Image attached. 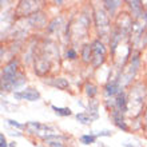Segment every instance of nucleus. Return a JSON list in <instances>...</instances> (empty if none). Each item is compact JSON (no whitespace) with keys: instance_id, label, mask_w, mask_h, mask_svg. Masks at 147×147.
Here are the masks:
<instances>
[{"instance_id":"1","label":"nucleus","mask_w":147,"mask_h":147,"mask_svg":"<svg viewBox=\"0 0 147 147\" xmlns=\"http://www.w3.org/2000/svg\"><path fill=\"white\" fill-rule=\"evenodd\" d=\"M18 67H19V60L18 59H12L3 67L1 71V90L3 91H9L11 88V83L18 76Z\"/></svg>"},{"instance_id":"2","label":"nucleus","mask_w":147,"mask_h":147,"mask_svg":"<svg viewBox=\"0 0 147 147\" xmlns=\"http://www.w3.org/2000/svg\"><path fill=\"white\" fill-rule=\"evenodd\" d=\"M138 67H139V55L134 54V56L130 60V64H128L127 68H124V71L120 72V86L128 84L132 80V78L135 76L136 71H138Z\"/></svg>"},{"instance_id":"3","label":"nucleus","mask_w":147,"mask_h":147,"mask_svg":"<svg viewBox=\"0 0 147 147\" xmlns=\"http://www.w3.org/2000/svg\"><path fill=\"white\" fill-rule=\"evenodd\" d=\"M95 24H96L98 30H99V35L100 38H107L110 34V20L109 15L105 9H98L95 11Z\"/></svg>"},{"instance_id":"4","label":"nucleus","mask_w":147,"mask_h":147,"mask_svg":"<svg viewBox=\"0 0 147 147\" xmlns=\"http://www.w3.org/2000/svg\"><path fill=\"white\" fill-rule=\"evenodd\" d=\"M91 46H92V66L98 68L106 60V47L99 39L94 40Z\"/></svg>"},{"instance_id":"5","label":"nucleus","mask_w":147,"mask_h":147,"mask_svg":"<svg viewBox=\"0 0 147 147\" xmlns=\"http://www.w3.org/2000/svg\"><path fill=\"white\" fill-rule=\"evenodd\" d=\"M26 130H27L30 134L42 136L43 139H46L47 136L51 135V134H56V132L52 131L51 127L46 126V124L39 123V122H28V123L26 124Z\"/></svg>"},{"instance_id":"6","label":"nucleus","mask_w":147,"mask_h":147,"mask_svg":"<svg viewBox=\"0 0 147 147\" xmlns=\"http://www.w3.org/2000/svg\"><path fill=\"white\" fill-rule=\"evenodd\" d=\"M13 96L18 100H28V102H35L40 99V94L39 91L34 88H26L22 90L19 92H13Z\"/></svg>"},{"instance_id":"7","label":"nucleus","mask_w":147,"mask_h":147,"mask_svg":"<svg viewBox=\"0 0 147 147\" xmlns=\"http://www.w3.org/2000/svg\"><path fill=\"white\" fill-rule=\"evenodd\" d=\"M111 118H112V120H114V123H115L120 130H123V131H128V126L126 124V122H124V112L114 109L111 111Z\"/></svg>"},{"instance_id":"8","label":"nucleus","mask_w":147,"mask_h":147,"mask_svg":"<svg viewBox=\"0 0 147 147\" xmlns=\"http://www.w3.org/2000/svg\"><path fill=\"white\" fill-rule=\"evenodd\" d=\"M115 109L122 112L127 111V99H126V94L123 92V90L115 96Z\"/></svg>"},{"instance_id":"9","label":"nucleus","mask_w":147,"mask_h":147,"mask_svg":"<svg viewBox=\"0 0 147 147\" xmlns=\"http://www.w3.org/2000/svg\"><path fill=\"white\" fill-rule=\"evenodd\" d=\"M128 5H130V8H131L132 15H134L135 19L142 18V15H143V11H142V8H143L142 1H138V0H135V1H128Z\"/></svg>"},{"instance_id":"10","label":"nucleus","mask_w":147,"mask_h":147,"mask_svg":"<svg viewBox=\"0 0 147 147\" xmlns=\"http://www.w3.org/2000/svg\"><path fill=\"white\" fill-rule=\"evenodd\" d=\"M46 83H48L50 86H54V87H58L59 90H66V88H68V82L64 79V78H52L51 80H48L47 82L46 80Z\"/></svg>"},{"instance_id":"11","label":"nucleus","mask_w":147,"mask_h":147,"mask_svg":"<svg viewBox=\"0 0 147 147\" xmlns=\"http://www.w3.org/2000/svg\"><path fill=\"white\" fill-rule=\"evenodd\" d=\"M82 59L84 63L92 62V46L90 44H84L82 47Z\"/></svg>"},{"instance_id":"12","label":"nucleus","mask_w":147,"mask_h":147,"mask_svg":"<svg viewBox=\"0 0 147 147\" xmlns=\"http://www.w3.org/2000/svg\"><path fill=\"white\" fill-rule=\"evenodd\" d=\"M24 83H26V76H24L22 72H19L18 74V76H16L15 79H13V82L11 83V88H9V91L19 88V87H22Z\"/></svg>"},{"instance_id":"13","label":"nucleus","mask_w":147,"mask_h":147,"mask_svg":"<svg viewBox=\"0 0 147 147\" xmlns=\"http://www.w3.org/2000/svg\"><path fill=\"white\" fill-rule=\"evenodd\" d=\"M75 118H76V120L82 124H91L94 120L88 112H79V114H76Z\"/></svg>"},{"instance_id":"14","label":"nucleus","mask_w":147,"mask_h":147,"mask_svg":"<svg viewBox=\"0 0 147 147\" xmlns=\"http://www.w3.org/2000/svg\"><path fill=\"white\" fill-rule=\"evenodd\" d=\"M84 91H86V95H87L88 98H94L98 94L96 86L92 84V83H90V82H87V83L84 84Z\"/></svg>"},{"instance_id":"15","label":"nucleus","mask_w":147,"mask_h":147,"mask_svg":"<svg viewBox=\"0 0 147 147\" xmlns=\"http://www.w3.org/2000/svg\"><path fill=\"white\" fill-rule=\"evenodd\" d=\"M103 4H105V7L107 8L109 15H114L115 9L120 5V1H110V0H106V1H103Z\"/></svg>"},{"instance_id":"16","label":"nucleus","mask_w":147,"mask_h":147,"mask_svg":"<svg viewBox=\"0 0 147 147\" xmlns=\"http://www.w3.org/2000/svg\"><path fill=\"white\" fill-rule=\"evenodd\" d=\"M51 109L55 111V114H58L59 116H70L72 114L70 109H67V107H56V106H51Z\"/></svg>"},{"instance_id":"17","label":"nucleus","mask_w":147,"mask_h":147,"mask_svg":"<svg viewBox=\"0 0 147 147\" xmlns=\"http://www.w3.org/2000/svg\"><path fill=\"white\" fill-rule=\"evenodd\" d=\"M96 140V135L95 134H86V135L80 136V142L83 144H92Z\"/></svg>"},{"instance_id":"18","label":"nucleus","mask_w":147,"mask_h":147,"mask_svg":"<svg viewBox=\"0 0 147 147\" xmlns=\"http://www.w3.org/2000/svg\"><path fill=\"white\" fill-rule=\"evenodd\" d=\"M5 122H7L9 126H12V127H15V128H19V130H23V128H26V124H22V123H19V122H16V120L7 119Z\"/></svg>"},{"instance_id":"19","label":"nucleus","mask_w":147,"mask_h":147,"mask_svg":"<svg viewBox=\"0 0 147 147\" xmlns=\"http://www.w3.org/2000/svg\"><path fill=\"white\" fill-rule=\"evenodd\" d=\"M66 58H67V59H71V60L76 59V58H78L76 50H75V48H68V50L66 51Z\"/></svg>"},{"instance_id":"20","label":"nucleus","mask_w":147,"mask_h":147,"mask_svg":"<svg viewBox=\"0 0 147 147\" xmlns=\"http://www.w3.org/2000/svg\"><path fill=\"white\" fill-rule=\"evenodd\" d=\"M47 143H48V146H50V147H64V144L60 143V142H59V140H56V139L47 140Z\"/></svg>"},{"instance_id":"21","label":"nucleus","mask_w":147,"mask_h":147,"mask_svg":"<svg viewBox=\"0 0 147 147\" xmlns=\"http://www.w3.org/2000/svg\"><path fill=\"white\" fill-rule=\"evenodd\" d=\"M0 147H9V144L7 143V140H5V136H4L3 132L0 134Z\"/></svg>"},{"instance_id":"22","label":"nucleus","mask_w":147,"mask_h":147,"mask_svg":"<svg viewBox=\"0 0 147 147\" xmlns=\"http://www.w3.org/2000/svg\"><path fill=\"white\" fill-rule=\"evenodd\" d=\"M96 136H111L112 135V132L109 131V130H105V131H99L95 134Z\"/></svg>"},{"instance_id":"23","label":"nucleus","mask_w":147,"mask_h":147,"mask_svg":"<svg viewBox=\"0 0 147 147\" xmlns=\"http://www.w3.org/2000/svg\"><path fill=\"white\" fill-rule=\"evenodd\" d=\"M123 146L124 147H135L134 144H128V143H123Z\"/></svg>"},{"instance_id":"24","label":"nucleus","mask_w":147,"mask_h":147,"mask_svg":"<svg viewBox=\"0 0 147 147\" xmlns=\"http://www.w3.org/2000/svg\"><path fill=\"white\" fill-rule=\"evenodd\" d=\"M9 147H16V142H11V144H9Z\"/></svg>"}]
</instances>
